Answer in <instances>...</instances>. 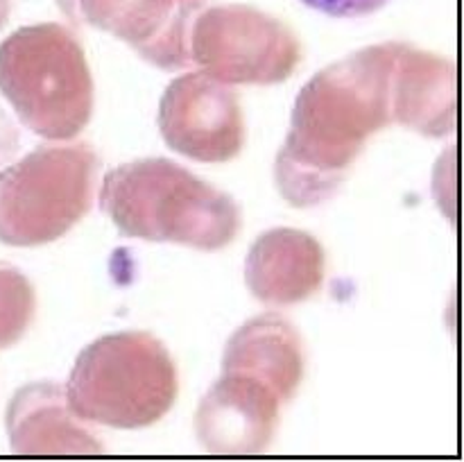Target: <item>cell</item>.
I'll return each instance as SVG.
<instances>
[{"mask_svg":"<svg viewBox=\"0 0 464 462\" xmlns=\"http://www.w3.org/2000/svg\"><path fill=\"white\" fill-rule=\"evenodd\" d=\"M403 41L367 45L299 91L275 161L281 197L299 208L334 197L365 143L392 122V72Z\"/></svg>","mask_w":464,"mask_h":462,"instance_id":"cell-1","label":"cell"},{"mask_svg":"<svg viewBox=\"0 0 464 462\" xmlns=\"http://www.w3.org/2000/svg\"><path fill=\"white\" fill-rule=\"evenodd\" d=\"M100 204L121 234L218 252L240 231V208L225 190L168 159H139L104 175Z\"/></svg>","mask_w":464,"mask_h":462,"instance_id":"cell-2","label":"cell"},{"mask_svg":"<svg viewBox=\"0 0 464 462\" xmlns=\"http://www.w3.org/2000/svg\"><path fill=\"white\" fill-rule=\"evenodd\" d=\"M0 93L23 125L48 140L75 139L93 113V77L80 41L59 23H36L0 43Z\"/></svg>","mask_w":464,"mask_h":462,"instance_id":"cell-3","label":"cell"},{"mask_svg":"<svg viewBox=\"0 0 464 462\" xmlns=\"http://www.w3.org/2000/svg\"><path fill=\"white\" fill-rule=\"evenodd\" d=\"M179 376L170 351L148 331L102 335L77 356L66 397L82 421L111 428L157 424L175 403Z\"/></svg>","mask_w":464,"mask_h":462,"instance_id":"cell-4","label":"cell"},{"mask_svg":"<svg viewBox=\"0 0 464 462\" xmlns=\"http://www.w3.org/2000/svg\"><path fill=\"white\" fill-rule=\"evenodd\" d=\"M98 154L91 145H44L0 170V243L36 247L89 213Z\"/></svg>","mask_w":464,"mask_h":462,"instance_id":"cell-5","label":"cell"},{"mask_svg":"<svg viewBox=\"0 0 464 462\" xmlns=\"http://www.w3.org/2000/svg\"><path fill=\"white\" fill-rule=\"evenodd\" d=\"M299 59L295 32L249 5H207L190 30V66L231 86L279 84L293 75Z\"/></svg>","mask_w":464,"mask_h":462,"instance_id":"cell-6","label":"cell"},{"mask_svg":"<svg viewBox=\"0 0 464 462\" xmlns=\"http://www.w3.org/2000/svg\"><path fill=\"white\" fill-rule=\"evenodd\" d=\"M159 130L168 148L193 161H231L245 145L238 93L204 71L175 77L159 102Z\"/></svg>","mask_w":464,"mask_h":462,"instance_id":"cell-7","label":"cell"},{"mask_svg":"<svg viewBox=\"0 0 464 462\" xmlns=\"http://www.w3.org/2000/svg\"><path fill=\"white\" fill-rule=\"evenodd\" d=\"M75 25L113 34L161 71L190 66V30L207 0H57Z\"/></svg>","mask_w":464,"mask_h":462,"instance_id":"cell-8","label":"cell"},{"mask_svg":"<svg viewBox=\"0 0 464 462\" xmlns=\"http://www.w3.org/2000/svg\"><path fill=\"white\" fill-rule=\"evenodd\" d=\"M281 399L258 380L222 374L199 401L195 433L218 456H252L267 448L279 424Z\"/></svg>","mask_w":464,"mask_h":462,"instance_id":"cell-9","label":"cell"},{"mask_svg":"<svg viewBox=\"0 0 464 462\" xmlns=\"http://www.w3.org/2000/svg\"><path fill=\"white\" fill-rule=\"evenodd\" d=\"M324 263L320 240L306 231L279 226L252 245L245 261V284L258 302L293 306L322 288Z\"/></svg>","mask_w":464,"mask_h":462,"instance_id":"cell-10","label":"cell"},{"mask_svg":"<svg viewBox=\"0 0 464 462\" xmlns=\"http://www.w3.org/2000/svg\"><path fill=\"white\" fill-rule=\"evenodd\" d=\"M9 447L18 456H91L102 444L68 403L66 388L53 380L18 390L7 408Z\"/></svg>","mask_w":464,"mask_h":462,"instance_id":"cell-11","label":"cell"},{"mask_svg":"<svg viewBox=\"0 0 464 462\" xmlns=\"http://www.w3.org/2000/svg\"><path fill=\"white\" fill-rule=\"evenodd\" d=\"M392 122L444 139L456 130V63L401 43L392 72Z\"/></svg>","mask_w":464,"mask_h":462,"instance_id":"cell-12","label":"cell"},{"mask_svg":"<svg viewBox=\"0 0 464 462\" xmlns=\"http://www.w3.org/2000/svg\"><path fill=\"white\" fill-rule=\"evenodd\" d=\"M304 342L285 317L266 313L240 326L222 353V374H240L270 388L281 403L304 380Z\"/></svg>","mask_w":464,"mask_h":462,"instance_id":"cell-13","label":"cell"},{"mask_svg":"<svg viewBox=\"0 0 464 462\" xmlns=\"http://www.w3.org/2000/svg\"><path fill=\"white\" fill-rule=\"evenodd\" d=\"M36 297L30 279L18 267L0 261V349L16 344L30 329Z\"/></svg>","mask_w":464,"mask_h":462,"instance_id":"cell-14","label":"cell"},{"mask_svg":"<svg viewBox=\"0 0 464 462\" xmlns=\"http://www.w3.org/2000/svg\"><path fill=\"white\" fill-rule=\"evenodd\" d=\"M306 7L334 18H361L383 9L390 0H302Z\"/></svg>","mask_w":464,"mask_h":462,"instance_id":"cell-15","label":"cell"},{"mask_svg":"<svg viewBox=\"0 0 464 462\" xmlns=\"http://www.w3.org/2000/svg\"><path fill=\"white\" fill-rule=\"evenodd\" d=\"M18 149V130L7 113L0 109V163L12 159Z\"/></svg>","mask_w":464,"mask_h":462,"instance_id":"cell-16","label":"cell"},{"mask_svg":"<svg viewBox=\"0 0 464 462\" xmlns=\"http://www.w3.org/2000/svg\"><path fill=\"white\" fill-rule=\"evenodd\" d=\"M9 14H12V0H0V30H3L5 23H7Z\"/></svg>","mask_w":464,"mask_h":462,"instance_id":"cell-17","label":"cell"}]
</instances>
